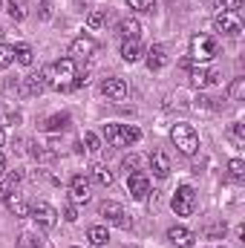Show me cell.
I'll list each match as a JSON object with an SVG mask.
<instances>
[{
    "label": "cell",
    "mask_w": 245,
    "mask_h": 248,
    "mask_svg": "<svg viewBox=\"0 0 245 248\" xmlns=\"http://www.w3.org/2000/svg\"><path fill=\"white\" fill-rule=\"evenodd\" d=\"M101 93L110 101H124L127 98V84H124L122 78H104L101 81Z\"/></svg>",
    "instance_id": "7c38bea8"
},
{
    "label": "cell",
    "mask_w": 245,
    "mask_h": 248,
    "mask_svg": "<svg viewBox=\"0 0 245 248\" xmlns=\"http://www.w3.org/2000/svg\"><path fill=\"white\" fill-rule=\"evenodd\" d=\"M63 219H66V222H75V219H78V208H75L72 202L63 208Z\"/></svg>",
    "instance_id": "74e56055"
},
{
    "label": "cell",
    "mask_w": 245,
    "mask_h": 248,
    "mask_svg": "<svg viewBox=\"0 0 245 248\" xmlns=\"http://www.w3.org/2000/svg\"><path fill=\"white\" fill-rule=\"evenodd\" d=\"M20 179H23L20 170H12V173H9V185H15V182H20Z\"/></svg>",
    "instance_id": "60d3db41"
},
{
    "label": "cell",
    "mask_w": 245,
    "mask_h": 248,
    "mask_svg": "<svg viewBox=\"0 0 245 248\" xmlns=\"http://www.w3.org/2000/svg\"><path fill=\"white\" fill-rule=\"evenodd\" d=\"M119 29H122V38H124V41H138V35H141V23H138L136 17H124Z\"/></svg>",
    "instance_id": "7402d4cb"
},
{
    "label": "cell",
    "mask_w": 245,
    "mask_h": 248,
    "mask_svg": "<svg viewBox=\"0 0 245 248\" xmlns=\"http://www.w3.org/2000/svg\"><path fill=\"white\" fill-rule=\"evenodd\" d=\"M44 78H46V87L49 90H58V93H66V90H75V61L72 58H61V61L49 63L46 69H41Z\"/></svg>",
    "instance_id": "6da1fadb"
},
{
    "label": "cell",
    "mask_w": 245,
    "mask_h": 248,
    "mask_svg": "<svg viewBox=\"0 0 245 248\" xmlns=\"http://www.w3.org/2000/svg\"><path fill=\"white\" fill-rule=\"evenodd\" d=\"M127 6L130 9H136V12H153V0H127Z\"/></svg>",
    "instance_id": "d590c367"
},
{
    "label": "cell",
    "mask_w": 245,
    "mask_h": 248,
    "mask_svg": "<svg viewBox=\"0 0 245 248\" xmlns=\"http://www.w3.org/2000/svg\"><path fill=\"white\" fill-rule=\"evenodd\" d=\"M216 78H219V75H216V72H211L205 63H190V66H187V81H190L193 87H199V90H202V87H208V84H211V81H216Z\"/></svg>",
    "instance_id": "9c48e42d"
},
{
    "label": "cell",
    "mask_w": 245,
    "mask_h": 248,
    "mask_svg": "<svg viewBox=\"0 0 245 248\" xmlns=\"http://www.w3.org/2000/svg\"><path fill=\"white\" fill-rule=\"evenodd\" d=\"M124 139H127V144H136V141L141 139V130H138L136 124H127V127H124Z\"/></svg>",
    "instance_id": "e575fe53"
},
{
    "label": "cell",
    "mask_w": 245,
    "mask_h": 248,
    "mask_svg": "<svg viewBox=\"0 0 245 248\" xmlns=\"http://www.w3.org/2000/svg\"><path fill=\"white\" fill-rule=\"evenodd\" d=\"M214 29L222 32V35H228V38H240V32H243V20H240L237 12H225V9H219L216 17H214Z\"/></svg>",
    "instance_id": "277c9868"
},
{
    "label": "cell",
    "mask_w": 245,
    "mask_h": 248,
    "mask_svg": "<svg viewBox=\"0 0 245 248\" xmlns=\"http://www.w3.org/2000/svg\"><path fill=\"white\" fill-rule=\"evenodd\" d=\"M12 193H15V185L3 182V185H0V202H9V199H12Z\"/></svg>",
    "instance_id": "8d00e7d4"
},
{
    "label": "cell",
    "mask_w": 245,
    "mask_h": 248,
    "mask_svg": "<svg viewBox=\"0 0 245 248\" xmlns=\"http://www.w3.org/2000/svg\"><path fill=\"white\" fill-rule=\"evenodd\" d=\"M0 173H6V159H3V153H0Z\"/></svg>",
    "instance_id": "7bdbcfd3"
},
{
    "label": "cell",
    "mask_w": 245,
    "mask_h": 248,
    "mask_svg": "<svg viewBox=\"0 0 245 248\" xmlns=\"http://www.w3.org/2000/svg\"><path fill=\"white\" fill-rule=\"evenodd\" d=\"M87 240H90L92 248H104L107 243H110V231H107L104 225H92V228L87 231Z\"/></svg>",
    "instance_id": "44dd1931"
},
{
    "label": "cell",
    "mask_w": 245,
    "mask_h": 248,
    "mask_svg": "<svg viewBox=\"0 0 245 248\" xmlns=\"http://www.w3.org/2000/svg\"><path fill=\"white\" fill-rule=\"evenodd\" d=\"M98 214H101L110 225H124V208L119 202H113V199H104L101 208H98Z\"/></svg>",
    "instance_id": "5bb4252c"
},
{
    "label": "cell",
    "mask_w": 245,
    "mask_h": 248,
    "mask_svg": "<svg viewBox=\"0 0 245 248\" xmlns=\"http://www.w3.org/2000/svg\"><path fill=\"white\" fill-rule=\"evenodd\" d=\"M6 12L15 23H20L29 17V0H6Z\"/></svg>",
    "instance_id": "2e32d148"
},
{
    "label": "cell",
    "mask_w": 245,
    "mask_h": 248,
    "mask_svg": "<svg viewBox=\"0 0 245 248\" xmlns=\"http://www.w3.org/2000/svg\"><path fill=\"white\" fill-rule=\"evenodd\" d=\"M216 55V41L208 38V35H196L190 41V61L193 63H208Z\"/></svg>",
    "instance_id": "3957f363"
},
{
    "label": "cell",
    "mask_w": 245,
    "mask_h": 248,
    "mask_svg": "<svg viewBox=\"0 0 245 248\" xmlns=\"http://www.w3.org/2000/svg\"><path fill=\"white\" fill-rule=\"evenodd\" d=\"M122 168L127 170V176H130V173H138V168H141V156H136V153H130V156H124Z\"/></svg>",
    "instance_id": "f546056e"
},
{
    "label": "cell",
    "mask_w": 245,
    "mask_h": 248,
    "mask_svg": "<svg viewBox=\"0 0 245 248\" xmlns=\"http://www.w3.org/2000/svg\"><path fill=\"white\" fill-rule=\"evenodd\" d=\"M122 58L127 63H136L141 58V44H138V41H124L122 44Z\"/></svg>",
    "instance_id": "603a6c76"
},
{
    "label": "cell",
    "mask_w": 245,
    "mask_h": 248,
    "mask_svg": "<svg viewBox=\"0 0 245 248\" xmlns=\"http://www.w3.org/2000/svg\"><path fill=\"white\" fill-rule=\"evenodd\" d=\"M29 217L38 222V228H44V231H49V228H55V222H58V211L49 205V202H35L32 208H29Z\"/></svg>",
    "instance_id": "52a82bcc"
},
{
    "label": "cell",
    "mask_w": 245,
    "mask_h": 248,
    "mask_svg": "<svg viewBox=\"0 0 245 248\" xmlns=\"http://www.w3.org/2000/svg\"><path fill=\"white\" fill-rule=\"evenodd\" d=\"M104 9H95V12H90V17H87V23H90V29H98L101 23H104Z\"/></svg>",
    "instance_id": "836d02e7"
},
{
    "label": "cell",
    "mask_w": 245,
    "mask_h": 248,
    "mask_svg": "<svg viewBox=\"0 0 245 248\" xmlns=\"http://www.w3.org/2000/svg\"><path fill=\"white\" fill-rule=\"evenodd\" d=\"M147 162H150V170H153L159 179H168V176H170V159H168L165 150H153Z\"/></svg>",
    "instance_id": "4fadbf2b"
},
{
    "label": "cell",
    "mask_w": 245,
    "mask_h": 248,
    "mask_svg": "<svg viewBox=\"0 0 245 248\" xmlns=\"http://www.w3.org/2000/svg\"><path fill=\"white\" fill-rule=\"evenodd\" d=\"M208 234H211V237H219V234H225V222H219V225H211V228H208Z\"/></svg>",
    "instance_id": "ab89813d"
},
{
    "label": "cell",
    "mask_w": 245,
    "mask_h": 248,
    "mask_svg": "<svg viewBox=\"0 0 245 248\" xmlns=\"http://www.w3.org/2000/svg\"><path fill=\"white\" fill-rule=\"evenodd\" d=\"M9 124H20V113L12 107H0V127H9Z\"/></svg>",
    "instance_id": "83f0119b"
},
{
    "label": "cell",
    "mask_w": 245,
    "mask_h": 248,
    "mask_svg": "<svg viewBox=\"0 0 245 248\" xmlns=\"http://www.w3.org/2000/svg\"><path fill=\"white\" fill-rule=\"evenodd\" d=\"M81 144H84L87 153H98V150H101V139H98L95 133H84V141H81Z\"/></svg>",
    "instance_id": "f1b7e54d"
},
{
    "label": "cell",
    "mask_w": 245,
    "mask_h": 248,
    "mask_svg": "<svg viewBox=\"0 0 245 248\" xmlns=\"http://www.w3.org/2000/svg\"><path fill=\"white\" fill-rule=\"evenodd\" d=\"M104 139L110 147H127V139H124V124H107L104 127Z\"/></svg>",
    "instance_id": "ac0fdd59"
},
{
    "label": "cell",
    "mask_w": 245,
    "mask_h": 248,
    "mask_svg": "<svg viewBox=\"0 0 245 248\" xmlns=\"http://www.w3.org/2000/svg\"><path fill=\"white\" fill-rule=\"evenodd\" d=\"M127 187H130V196L133 199H147V193H150V179L138 170V173H130L127 176Z\"/></svg>",
    "instance_id": "8fae6325"
},
{
    "label": "cell",
    "mask_w": 245,
    "mask_h": 248,
    "mask_svg": "<svg viewBox=\"0 0 245 248\" xmlns=\"http://www.w3.org/2000/svg\"><path fill=\"white\" fill-rule=\"evenodd\" d=\"M170 141L179 147V153H184V156H193L199 150V133L190 124H176L170 130Z\"/></svg>",
    "instance_id": "7a4b0ae2"
},
{
    "label": "cell",
    "mask_w": 245,
    "mask_h": 248,
    "mask_svg": "<svg viewBox=\"0 0 245 248\" xmlns=\"http://www.w3.org/2000/svg\"><path fill=\"white\" fill-rule=\"evenodd\" d=\"M69 124H72L69 113H55L44 122V127H46V133H63V130H69Z\"/></svg>",
    "instance_id": "ffe728a7"
},
{
    "label": "cell",
    "mask_w": 245,
    "mask_h": 248,
    "mask_svg": "<svg viewBox=\"0 0 245 248\" xmlns=\"http://www.w3.org/2000/svg\"><path fill=\"white\" fill-rule=\"evenodd\" d=\"M15 61L23 63V66H32V63H35V52H32V46H26V44L15 46Z\"/></svg>",
    "instance_id": "cb8c5ba5"
},
{
    "label": "cell",
    "mask_w": 245,
    "mask_h": 248,
    "mask_svg": "<svg viewBox=\"0 0 245 248\" xmlns=\"http://www.w3.org/2000/svg\"><path fill=\"white\" fill-rule=\"evenodd\" d=\"M205 3H208V6H211V9H216V12H219V9H222V0H205Z\"/></svg>",
    "instance_id": "b9f144b4"
},
{
    "label": "cell",
    "mask_w": 245,
    "mask_h": 248,
    "mask_svg": "<svg viewBox=\"0 0 245 248\" xmlns=\"http://www.w3.org/2000/svg\"><path fill=\"white\" fill-rule=\"evenodd\" d=\"M95 52H98V44H95L92 35H78V38L69 44V58H72V61H90Z\"/></svg>",
    "instance_id": "8992f818"
},
{
    "label": "cell",
    "mask_w": 245,
    "mask_h": 248,
    "mask_svg": "<svg viewBox=\"0 0 245 248\" xmlns=\"http://www.w3.org/2000/svg\"><path fill=\"white\" fill-rule=\"evenodd\" d=\"M0 3H3V0H0Z\"/></svg>",
    "instance_id": "bcb514c9"
},
{
    "label": "cell",
    "mask_w": 245,
    "mask_h": 248,
    "mask_svg": "<svg viewBox=\"0 0 245 248\" xmlns=\"http://www.w3.org/2000/svg\"><path fill=\"white\" fill-rule=\"evenodd\" d=\"M168 240H170V246L173 248H190L193 246V234H190L184 225H173V228H168Z\"/></svg>",
    "instance_id": "9a60e30c"
},
{
    "label": "cell",
    "mask_w": 245,
    "mask_h": 248,
    "mask_svg": "<svg viewBox=\"0 0 245 248\" xmlns=\"http://www.w3.org/2000/svg\"><path fill=\"white\" fill-rule=\"evenodd\" d=\"M173 211H176V217H190L193 211H196V190L190 185H182L176 187V193H173Z\"/></svg>",
    "instance_id": "5b68a950"
},
{
    "label": "cell",
    "mask_w": 245,
    "mask_h": 248,
    "mask_svg": "<svg viewBox=\"0 0 245 248\" xmlns=\"http://www.w3.org/2000/svg\"><path fill=\"white\" fill-rule=\"evenodd\" d=\"M44 90H46V78H44V72L26 75V78H20V84H17V93H20V95H41Z\"/></svg>",
    "instance_id": "30bf717a"
},
{
    "label": "cell",
    "mask_w": 245,
    "mask_h": 248,
    "mask_svg": "<svg viewBox=\"0 0 245 248\" xmlns=\"http://www.w3.org/2000/svg\"><path fill=\"white\" fill-rule=\"evenodd\" d=\"M228 95H231V101H243L245 98V78H234L228 84Z\"/></svg>",
    "instance_id": "4316f807"
},
{
    "label": "cell",
    "mask_w": 245,
    "mask_h": 248,
    "mask_svg": "<svg viewBox=\"0 0 245 248\" xmlns=\"http://www.w3.org/2000/svg\"><path fill=\"white\" fill-rule=\"evenodd\" d=\"M6 144V133H3V127H0V147Z\"/></svg>",
    "instance_id": "ee69618b"
},
{
    "label": "cell",
    "mask_w": 245,
    "mask_h": 248,
    "mask_svg": "<svg viewBox=\"0 0 245 248\" xmlns=\"http://www.w3.org/2000/svg\"><path fill=\"white\" fill-rule=\"evenodd\" d=\"M147 66L156 72V69H165L168 66V52H165V46H159V44H153L150 49H147Z\"/></svg>",
    "instance_id": "e0dca14e"
},
{
    "label": "cell",
    "mask_w": 245,
    "mask_h": 248,
    "mask_svg": "<svg viewBox=\"0 0 245 248\" xmlns=\"http://www.w3.org/2000/svg\"><path fill=\"white\" fill-rule=\"evenodd\" d=\"M17 248H41V240L35 234H20L17 237Z\"/></svg>",
    "instance_id": "d6a6232c"
},
{
    "label": "cell",
    "mask_w": 245,
    "mask_h": 248,
    "mask_svg": "<svg viewBox=\"0 0 245 248\" xmlns=\"http://www.w3.org/2000/svg\"><path fill=\"white\" fill-rule=\"evenodd\" d=\"M228 176H231L234 182H243L245 179V162L243 159H231V162H228Z\"/></svg>",
    "instance_id": "484cf974"
},
{
    "label": "cell",
    "mask_w": 245,
    "mask_h": 248,
    "mask_svg": "<svg viewBox=\"0 0 245 248\" xmlns=\"http://www.w3.org/2000/svg\"><path fill=\"white\" fill-rule=\"evenodd\" d=\"M90 182H95V185H101V187H110L113 185V170H110L107 165H92Z\"/></svg>",
    "instance_id": "d6986e66"
},
{
    "label": "cell",
    "mask_w": 245,
    "mask_h": 248,
    "mask_svg": "<svg viewBox=\"0 0 245 248\" xmlns=\"http://www.w3.org/2000/svg\"><path fill=\"white\" fill-rule=\"evenodd\" d=\"M228 136L237 141V144H245V124H240V122H234L231 127H228Z\"/></svg>",
    "instance_id": "1f68e13d"
},
{
    "label": "cell",
    "mask_w": 245,
    "mask_h": 248,
    "mask_svg": "<svg viewBox=\"0 0 245 248\" xmlns=\"http://www.w3.org/2000/svg\"><path fill=\"white\" fill-rule=\"evenodd\" d=\"M6 205H9V211H12L15 217H20V219H23V217H29V205H26V202H23L20 196H12V199H9Z\"/></svg>",
    "instance_id": "d4e9b609"
},
{
    "label": "cell",
    "mask_w": 245,
    "mask_h": 248,
    "mask_svg": "<svg viewBox=\"0 0 245 248\" xmlns=\"http://www.w3.org/2000/svg\"><path fill=\"white\" fill-rule=\"evenodd\" d=\"M0 38H3V26H0Z\"/></svg>",
    "instance_id": "f6af8a7d"
},
{
    "label": "cell",
    "mask_w": 245,
    "mask_h": 248,
    "mask_svg": "<svg viewBox=\"0 0 245 248\" xmlns=\"http://www.w3.org/2000/svg\"><path fill=\"white\" fill-rule=\"evenodd\" d=\"M222 9L225 12H240L243 9V0H222Z\"/></svg>",
    "instance_id": "f35d334b"
},
{
    "label": "cell",
    "mask_w": 245,
    "mask_h": 248,
    "mask_svg": "<svg viewBox=\"0 0 245 248\" xmlns=\"http://www.w3.org/2000/svg\"><path fill=\"white\" fill-rule=\"evenodd\" d=\"M12 63H15V46L0 44V69H6V66H12Z\"/></svg>",
    "instance_id": "4dcf8cb0"
},
{
    "label": "cell",
    "mask_w": 245,
    "mask_h": 248,
    "mask_svg": "<svg viewBox=\"0 0 245 248\" xmlns=\"http://www.w3.org/2000/svg\"><path fill=\"white\" fill-rule=\"evenodd\" d=\"M90 179L87 176H81V173H75L72 179H69V202L72 205H87L90 202Z\"/></svg>",
    "instance_id": "ba28073f"
}]
</instances>
